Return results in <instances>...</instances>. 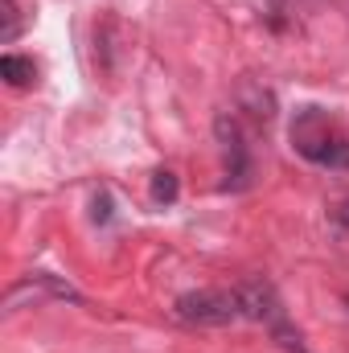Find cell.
<instances>
[{
	"label": "cell",
	"mask_w": 349,
	"mask_h": 353,
	"mask_svg": "<svg viewBox=\"0 0 349 353\" xmlns=\"http://www.w3.org/2000/svg\"><path fill=\"white\" fill-rule=\"evenodd\" d=\"M292 144L317 165H349V136H341L321 111H304L292 123Z\"/></svg>",
	"instance_id": "6da1fadb"
},
{
	"label": "cell",
	"mask_w": 349,
	"mask_h": 353,
	"mask_svg": "<svg viewBox=\"0 0 349 353\" xmlns=\"http://www.w3.org/2000/svg\"><path fill=\"white\" fill-rule=\"evenodd\" d=\"M173 312H177V321H185V325H201V329H218V325H230V321L243 316L235 288H230V292H222V288L185 292V296L173 304Z\"/></svg>",
	"instance_id": "7a4b0ae2"
},
{
	"label": "cell",
	"mask_w": 349,
	"mask_h": 353,
	"mask_svg": "<svg viewBox=\"0 0 349 353\" xmlns=\"http://www.w3.org/2000/svg\"><path fill=\"white\" fill-rule=\"evenodd\" d=\"M235 296H239V308L247 321H275L279 316V300L271 292L267 279H243L235 283Z\"/></svg>",
	"instance_id": "3957f363"
},
{
	"label": "cell",
	"mask_w": 349,
	"mask_h": 353,
	"mask_svg": "<svg viewBox=\"0 0 349 353\" xmlns=\"http://www.w3.org/2000/svg\"><path fill=\"white\" fill-rule=\"evenodd\" d=\"M46 296L79 300L66 283H58V279H50V275H33V279H21L17 288H8V296H4V312H17V308H21V300H46Z\"/></svg>",
	"instance_id": "277c9868"
},
{
	"label": "cell",
	"mask_w": 349,
	"mask_h": 353,
	"mask_svg": "<svg viewBox=\"0 0 349 353\" xmlns=\"http://www.w3.org/2000/svg\"><path fill=\"white\" fill-rule=\"evenodd\" d=\"M0 74H4L8 87H17V90H25V87L37 83V66H33L29 58H17V54H4V58H0Z\"/></svg>",
	"instance_id": "5b68a950"
},
{
	"label": "cell",
	"mask_w": 349,
	"mask_h": 353,
	"mask_svg": "<svg viewBox=\"0 0 349 353\" xmlns=\"http://www.w3.org/2000/svg\"><path fill=\"white\" fill-rule=\"evenodd\" d=\"M173 197H177V176L169 169H161L152 176V201H173Z\"/></svg>",
	"instance_id": "8992f818"
},
{
	"label": "cell",
	"mask_w": 349,
	"mask_h": 353,
	"mask_svg": "<svg viewBox=\"0 0 349 353\" xmlns=\"http://www.w3.org/2000/svg\"><path fill=\"white\" fill-rule=\"evenodd\" d=\"M333 218H337V222H341V226H349V201H341V205H337V210H333Z\"/></svg>",
	"instance_id": "52a82bcc"
}]
</instances>
